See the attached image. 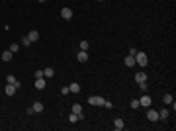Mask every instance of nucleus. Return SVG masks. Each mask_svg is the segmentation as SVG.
Here are the masks:
<instances>
[{
	"label": "nucleus",
	"instance_id": "21",
	"mask_svg": "<svg viewBox=\"0 0 176 131\" xmlns=\"http://www.w3.org/2000/svg\"><path fill=\"white\" fill-rule=\"evenodd\" d=\"M168 114H170L168 110H161V112H159V120H166V118H168Z\"/></svg>",
	"mask_w": 176,
	"mask_h": 131
},
{
	"label": "nucleus",
	"instance_id": "18",
	"mask_svg": "<svg viewBox=\"0 0 176 131\" xmlns=\"http://www.w3.org/2000/svg\"><path fill=\"white\" fill-rule=\"evenodd\" d=\"M53 75H55V69H51V67H47V69L43 71V77L45 78H51Z\"/></svg>",
	"mask_w": 176,
	"mask_h": 131
},
{
	"label": "nucleus",
	"instance_id": "23",
	"mask_svg": "<svg viewBox=\"0 0 176 131\" xmlns=\"http://www.w3.org/2000/svg\"><path fill=\"white\" fill-rule=\"evenodd\" d=\"M69 121H71V123H77V121H78V116H77V114H71V116H69Z\"/></svg>",
	"mask_w": 176,
	"mask_h": 131
},
{
	"label": "nucleus",
	"instance_id": "26",
	"mask_svg": "<svg viewBox=\"0 0 176 131\" xmlns=\"http://www.w3.org/2000/svg\"><path fill=\"white\" fill-rule=\"evenodd\" d=\"M139 88H141V92H147V90H149L147 82H139Z\"/></svg>",
	"mask_w": 176,
	"mask_h": 131
},
{
	"label": "nucleus",
	"instance_id": "30",
	"mask_svg": "<svg viewBox=\"0 0 176 131\" xmlns=\"http://www.w3.org/2000/svg\"><path fill=\"white\" fill-rule=\"evenodd\" d=\"M37 2H41V4H43V2H47V0H37Z\"/></svg>",
	"mask_w": 176,
	"mask_h": 131
},
{
	"label": "nucleus",
	"instance_id": "15",
	"mask_svg": "<svg viewBox=\"0 0 176 131\" xmlns=\"http://www.w3.org/2000/svg\"><path fill=\"white\" fill-rule=\"evenodd\" d=\"M32 110H33V114H41V112H43V104H41V102H35L32 106Z\"/></svg>",
	"mask_w": 176,
	"mask_h": 131
},
{
	"label": "nucleus",
	"instance_id": "5",
	"mask_svg": "<svg viewBox=\"0 0 176 131\" xmlns=\"http://www.w3.org/2000/svg\"><path fill=\"white\" fill-rule=\"evenodd\" d=\"M147 120L149 121H159V110H147Z\"/></svg>",
	"mask_w": 176,
	"mask_h": 131
},
{
	"label": "nucleus",
	"instance_id": "8",
	"mask_svg": "<svg viewBox=\"0 0 176 131\" xmlns=\"http://www.w3.org/2000/svg\"><path fill=\"white\" fill-rule=\"evenodd\" d=\"M61 16H63V20H71V18H73V10L65 6V8L61 10Z\"/></svg>",
	"mask_w": 176,
	"mask_h": 131
},
{
	"label": "nucleus",
	"instance_id": "22",
	"mask_svg": "<svg viewBox=\"0 0 176 131\" xmlns=\"http://www.w3.org/2000/svg\"><path fill=\"white\" fill-rule=\"evenodd\" d=\"M8 49H10L12 53H18V51H20V45H18V43H12L10 47H8Z\"/></svg>",
	"mask_w": 176,
	"mask_h": 131
},
{
	"label": "nucleus",
	"instance_id": "19",
	"mask_svg": "<svg viewBox=\"0 0 176 131\" xmlns=\"http://www.w3.org/2000/svg\"><path fill=\"white\" fill-rule=\"evenodd\" d=\"M163 102H165V104H172V102H174V96H172V94H165V96H163Z\"/></svg>",
	"mask_w": 176,
	"mask_h": 131
},
{
	"label": "nucleus",
	"instance_id": "17",
	"mask_svg": "<svg viewBox=\"0 0 176 131\" xmlns=\"http://www.w3.org/2000/svg\"><path fill=\"white\" fill-rule=\"evenodd\" d=\"M69 90H71L73 94H78V92H80V84H78V82H73V84L69 86Z\"/></svg>",
	"mask_w": 176,
	"mask_h": 131
},
{
	"label": "nucleus",
	"instance_id": "6",
	"mask_svg": "<svg viewBox=\"0 0 176 131\" xmlns=\"http://www.w3.org/2000/svg\"><path fill=\"white\" fill-rule=\"evenodd\" d=\"M26 37H28V39H30L32 43H35V41H39V32H35V30H32V32L28 33Z\"/></svg>",
	"mask_w": 176,
	"mask_h": 131
},
{
	"label": "nucleus",
	"instance_id": "16",
	"mask_svg": "<svg viewBox=\"0 0 176 131\" xmlns=\"http://www.w3.org/2000/svg\"><path fill=\"white\" fill-rule=\"evenodd\" d=\"M125 67H135V57H133V55H127V57H125Z\"/></svg>",
	"mask_w": 176,
	"mask_h": 131
},
{
	"label": "nucleus",
	"instance_id": "2",
	"mask_svg": "<svg viewBox=\"0 0 176 131\" xmlns=\"http://www.w3.org/2000/svg\"><path fill=\"white\" fill-rule=\"evenodd\" d=\"M151 104H153V98H151L149 94H143V96L139 98V106H141V108H151Z\"/></svg>",
	"mask_w": 176,
	"mask_h": 131
},
{
	"label": "nucleus",
	"instance_id": "20",
	"mask_svg": "<svg viewBox=\"0 0 176 131\" xmlns=\"http://www.w3.org/2000/svg\"><path fill=\"white\" fill-rule=\"evenodd\" d=\"M88 47H90V45H88V41H86V39L78 43V49H80V51H88Z\"/></svg>",
	"mask_w": 176,
	"mask_h": 131
},
{
	"label": "nucleus",
	"instance_id": "10",
	"mask_svg": "<svg viewBox=\"0 0 176 131\" xmlns=\"http://www.w3.org/2000/svg\"><path fill=\"white\" fill-rule=\"evenodd\" d=\"M135 82L139 84V82H147V75H145L143 71H139L137 75H135Z\"/></svg>",
	"mask_w": 176,
	"mask_h": 131
},
{
	"label": "nucleus",
	"instance_id": "3",
	"mask_svg": "<svg viewBox=\"0 0 176 131\" xmlns=\"http://www.w3.org/2000/svg\"><path fill=\"white\" fill-rule=\"evenodd\" d=\"M88 104H90V106H104V98H102V96H90V98H88Z\"/></svg>",
	"mask_w": 176,
	"mask_h": 131
},
{
	"label": "nucleus",
	"instance_id": "27",
	"mask_svg": "<svg viewBox=\"0 0 176 131\" xmlns=\"http://www.w3.org/2000/svg\"><path fill=\"white\" fill-rule=\"evenodd\" d=\"M104 108H106V110H112V108H114V106H112V102H110V100H104Z\"/></svg>",
	"mask_w": 176,
	"mask_h": 131
},
{
	"label": "nucleus",
	"instance_id": "14",
	"mask_svg": "<svg viewBox=\"0 0 176 131\" xmlns=\"http://www.w3.org/2000/svg\"><path fill=\"white\" fill-rule=\"evenodd\" d=\"M12 57H14V53H12L10 49H8V51H4V53H2V61H4V63H10Z\"/></svg>",
	"mask_w": 176,
	"mask_h": 131
},
{
	"label": "nucleus",
	"instance_id": "25",
	"mask_svg": "<svg viewBox=\"0 0 176 131\" xmlns=\"http://www.w3.org/2000/svg\"><path fill=\"white\" fill-rule=\"evenodd\" d=\"M22 45H24V47H30V45H32V41H30L28 37H22Z\"/></svg>",
	"mask_w": 176,
	"mask_h": 131
},
{
	"label": "nucleus",
	"instance_id": "13",
	"mask_svg": "<svg viewBox=\"0 0 176 131\" xmlns=\"http://www.w3.org/2000/svg\"><path fill=\"white\" fill-rule=\"evenodd\" d=\"M45 84H47V82H45V77H41V78H35V88H37V90H43V88H45Z\"/></svg>",
	"mask_w": 176,
	"mask_h": 131
},
{
	"label": "nucleus",
	"instance_id": "28",
	"mask_svg": "<svg viewBox=\"0 0 176 131\" xmlns=\"http://www.w3.org/2000/svg\"><path fill=\"white\" fill-rule=\"evenodd\" d=\"M61 94H71V90H69V86H63V88H61Z\"/></svg>",
	"mask_w": 176,
	"mask_h": 131
},
{
	"label": "nucleus",
	"instance_id": "12",
	"mask_svg": "<svg viewBox=\"0 0 176 131\" xmlns=\"http://www.w3.org/2000/svg\"><path fill=\"white\" fill-rule=\"evenodd\" d=\"M77 59L80 61V63H86V61H88V53H86V51H80V49H78Z\"/></svg>",
	"mask_w": 176,
	"mask_h": 131
},
{
	"label": "nucleus",
	"instance_id": "7",
	"mask_svg": "<svg viewBox=\"0 0 176 131\" xmlns=\"http://www.w3.org/2000/svg\"><path fill=\"white\" fill-rule=\"evenodd\" d=\"M16 84H6V88H4V92H6V96H14L16 94Z\"/></svg>",
	"mask_w": 176,
	"mask_h": 131
},
{
	"label": "nucleus",
	"instance_id": "29",
	"mask_svg": "<svg viewBox=\"0 0 176 131\" xmlns=\"http://www.w3.org/2000/svg\"><path fill=\"white\" fill-rule=\"evenodd\" d=\"M43 77V71H35V78H41Z\"/></svg>",
	"mask_w": 176,
	"mask_h": 131
},
{
	"label": "nucleus",
	"instance_id": "4",
	"mask_svg": "<svg viewBox=\"0 0 176 131\" xmlns=\"http://www.w3.org/2000/svg\"><path fill=\"white\" fill-rule=\"evenodd\" d=\"M71 110H73V114H77V116H78V121L84 120V114H82V106H80V104H73V108H71Z\"/></svg>",
	"mask_w": 176,
	"mask_h": 131
},
{
	"label": "nucleus",
	"instance_id": "1",
	"mask_svg": "<svg viewBox=\"0 0 176 131\" xmlns=\"http://www.w3.org/2000/svg\"><path fill=\"white\" fill-rule=\"evenodd\" d=\"M133 57H135V65H139L141 69H145V67L149 65V63H147V55H145L143 51H137Z\"/></svg>",
	"mask_w": 176,
	"mask_h": 131
},
{
	"label": "nucleus",
	"instance_id": "24",
	"mask_svg": "<svg viewBox=\"0 0 176 131\" xmlns=\"http://www.w3.org/2000/svg\"><path fill=\"white\" fill-rule=\"evenodd\" d=\"M141 106H139V100H131V110H139Z\"/></svg>",
	"mask_w": 176,
	"mask_h": 131
},
{
	"label": "nucleus",
	"instance_id": "31",
	"mask_svg": "<svg viewBox=\"0 0 176 131\" xmlns=\"http://www.w3.org/2000/svg\"><path fill=\"white\" fill-rule=\"evenodd\" d=\"M98 2H104V0H98Z\"/></svg>",
	"mask_w": 176,
	"mask_h": 131
},
{
	"label": "nucleus",
	"instance_id": "11",
	"mask_svg": "<svg viewBox=\"0 0 176 131\" xmlns=\"http://www.w3.org/2000/svg\"><path fill=\"white\" fill-rule=\"evenodd\" d=\"M6 82H8V84H16V88L22 86V84H20V80H16V77H14V75H8V77H6Z\"/></svg>",
	"mask_w": 176,
	"mask_h": 131
},
{
	"label": "nucleus",
	"instance_id": "9",
	"mask_svg": "<svg viewBox=\"0 0 176 131\" xmlns=\"http://www.w3.org/2000/svg\"><path fill=\"white\" fill-rule=\"evenodd\" d=\"M123 127H125V123H123V120H121V118H116V120H114V129L121 131Z\"/></svg>",
	"mask_w": 176,
	"mask_h": 131
}]
</instances>
